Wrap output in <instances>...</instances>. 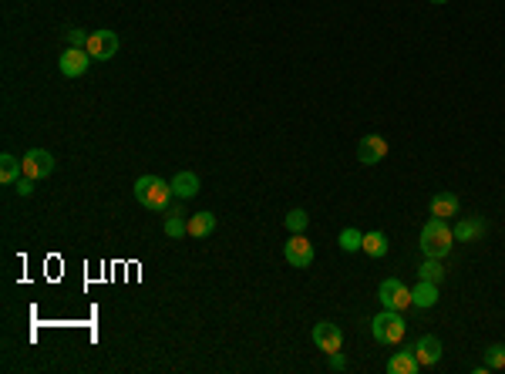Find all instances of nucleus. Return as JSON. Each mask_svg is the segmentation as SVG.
Listing matches in <instances>:
<instances>
[{
  "instance_id": "39448f33",
  "label": "nucleus",
  "mask_w": 505,
  "mask_h": 374,
  "mask_svg": "<svg viewBox=\"0 0 505 374\" xmlns=\"http://www.w3.org/2000/svg\"><path fill=\"white\" fill-rule=\"evenodd\" d=\"M85 51H88L94 61H112V58L118 54V34H115V31H108V27L94 31V34H88Z\"/></svg>"
},
{
  "instance_id": "6ab92c4d",
  "label": "nucleus",
  "mask_w": 505,
  "mask_h": 374,
  "mask_svg": "<svg viewBox=\"0 0 505 374\" xmlns=\"http://www.w3.org/2000/svg\"><path fill=\"white\" fill-rule=\"evenodd\" d=\"M172 193L179 196V199H192L199 193V176L195 172H179L175 179H172Z\"/></svg>"
},
{
  "instance_id": "0eeeda50",
  "label": "nucleus",
  "mask_w": 505,
  "mask_h": 374,
  "mask_svg": "<svg viewBox=\"0 0 505 374\" xmlns=\"http://www.w3.org/2000/svg\"><path fill=\"white\" fill-rule=\"evenodd\" d=\"M54 172V155L44 152V149H31V152L24 155V176L27 179H48Z\"/></svg>"
},
{
  "instance_id": "20e7f679",
  "label": "nucleus",
  "mask_w": 505,
  "mask_h": 374,
  "mask_svg": "<svg viewBox=\"0 0 505 374\" xmlns=\"http://www.w3.org/2000/svg\"><path fill=\"white\" fill-rule=\"evenodd\" d=\"M377 300L384 304V310H408L411 307V287H404L398 277H388L377 287Z\"/></svg>"
},
{
  "instance_id": "b1692460",
  "label": "nucleus",
  "mask_w": 505,
  "mask_h": 374,
  "mask_svg": "<svg viewBox=\"0 0 505 374\" xmlns=\"http://www.w3.org/2000/svg\"><path fill=\"white\" fill-rule=\"evenodd\" d=\"M283 223H286V230H290V233H303L307 226H310V216H307L303 209H290Z\"/></svg>"
},
{
  "instance_id": "4468645a",
  "label": "nucleus",
  "mask_w": 505,
  "mask_h": 374,
  "mask_svg": "<svg viewBox=\"0 0 505 374\" xmlns=\"http://www.w3.org/2000/svg\"><path fill=\"white\" fill-rule=\"evenodd\" d=\"M24 176V159H17V155L4 152L0 155V182H7V186H17V179Z\"/></svg>"
},
{
  "instance_id": "f03ea898",
  "label": "nucleus",
  "mask_w": 505,
  "mask_h": 374,
  "mask_svg": "<svg viewBox=\"0 0 505 374\" xmlns=\"http://www.w3.org/2000/svg\"><path fill=\"white\" fill-rule=\"evenodd\" d=\"M172 196H175L172 193V182L158 179V176H142V179L135 182V199L145 209H152V213H165Z\"/></svg>"
},
{
  "instance_id": "dca6fc26",
  "label": "nucleus",
  "mask_w": 505,
  "mask_h": 374,
  "mask_svg": "<svg viewBox=\"0 0 505 374\" xmlns=\"http://www.w3.org/2000/svg\"><path fill=\"white\" fill-rule=\"evenodd\" d=\"M431 216H438V220L458 216V196L455 193H435L431 196Z\"/></svg>"
},
{
  "instance_id": "bb28decb",
  "label": "nucleus",
  "mask_w": 505,
  "mask_h": 374,
  "mask_svg": "<svg viewBox=\"0 0 505 374\" xmlns=\"http://www.w3.org/2000/svg\"><path fill=\"white\" fill-rule=\"evenodd\" d=\"M17 193H21V196H31V193H34V179L21 176V179H17Z\"/></svg>"
},
{
  "instance_id": "ddd939ff",
  "label": "nucleus",
  "mask_w": 505,
  "mask_h": 374,
  "mask_svg": "<svg viewBox=\"0 0 505 374\" xmlns=\"http://www.w3.org/2000/svg\"><path fill=\"white\" fill-rule=\"evenodd\" d=\"M438 304V284H431V280H418V287H411V307H435Z\"/></svg>"
},
{
  "instance_id": "6e6552de",
  "label": "nucleus",
  "mask_w": 505,
  "mask_h": 374,
  "mask_svg": "<svg viewBox=\"0 0 505 374\" xmlns=\"http://www.w3.org/2000/svg\"><path fill=\"white\" fill-rule=\"evenodd\" d=\"M388 155V139L384 135H364L357 142V162L361 166H377Z\"/></svg>"
},
{
  "instance_id": "f3484780",
  "label": "nucleus",
  "mask_w": 505,
  "mask_h": 374,
  "mask_svg": "<svg viewBox=\"0 0 505 374\" xmlns=\"http://www.w3.org/2000/svg\"><path fill=\"white\" fill-rule=\"evenodd\" d=\"M361 250L367 253V257H374V260H381V257H388V236L381 230H371V233H364V243H361Z\"/></svg>"
},
{
  "instance_id": "412c9836",
  "label": "nucleus",
  "mask_w": 505,
  "mask_h": 374,
  "mask_svg": "<svg viewBox=\"0 0 505 374\" xmlns=\"http://www.w3.org/2000/svg\"><path fill=\"white\" fill-rule=\"evenodd\" d=\"M337 243H340V250H344V253H357V250H361V243H364V233L354 230V226H347V230H340Z\"/></svg>"
},
{
  "instance_id": "9b49d317",
  "label": "nucleus",
  "mask_w": 505,
  "mask_h": 374,
  "mask_svg": "<svg viewBox=\"0 0 505 374\" xmlns=\"http://www.w3.org/2000/svg\"><path fill=\"white\" fill-rule=\"evenodd\" d=\"M411 351H415V358H418L421 368H435V364L441 361V341L438 337H431V334H425L421 341H415Z\"/></svg>"
},
{
  "instance_id": "423d86ee",
  "label": "nucleus",
  "mask_w": 505,
  "mask_h": 374,
  "mask_svg": "<svg viewBox=\"0 0 505 374\" xmlns=\"http://www.w3.org/2000/svg\"><path fill=\"white\" fill-rule=\"evenodd\" d=\"M283 257H286V263H290V267L307 270V267L313 263V243L303 236V233H293V236L286 240V246H283Z\"/></svg>"
},
{
  "instance_id": "cd10ccee",
  "label": "nucleus",
  "mask_w": 505,
  "mask_h": 374,
  "mask_svg": "<svg viewBox=\"0 0 505 374\" xmlns=\"http://www.w3.org/2000/svg\"><path fill=\"white\" fill-rule=\"evenodd\" d=\"M431 4H448V0H431Z\"/></svg>"
},
{
  "instance_id": "a211bd4d",
  "label": "nucleus",
  "mask_w": 505,
  "mask_h": 374,
  "mask_svg": "<svg viewBox=\"0 0 505 374\" xmlns=\"http://www.w3.org/2000/svg\"><path fill=\"white\" fill-rule=\"evenodd\" d=\"M216 230V216H212V213H192V216H189V236H195V240H206L209 233Z\"/></svg>"
},
{
  "instance_id": "5701e85b",
  "label": "nucleus",
  "mask_w": 505,
  "mask_h": 374,
  "mask_svg": "<svg viewBox=\"0 0 505 374\" xmlns=\"http://www.w3.org/2000/svg\"><path fill=\"white\" fill-rule=\"evenodd\" d=\"M485 368L489 371H505V344H489L485 348Z\"/></svg>"
},
{
  "instance_id": "aec40b11",
  "label": "nucleus",
  "mask_w": 505,
  "mask_h": 374,
  "mask_svg": "<svg viewBox=\"0 0 505 374\" xmlns=\"http://www.w3.org/2000/svg\"><path fill=\"white\" fill-rule=\"evenodd\" d=\"M482 233H485V220H458V223H455V243L479 240Z\"/></svg>"
},
{
  "instance_id": "1a4fd4ad",
  "label": "nucleus",
  "mask_w": 505,
  "mask_h": 374,
  "mask_svg": "<svg viewBox=\"0 0 505 374\" xmlns=\"http://www.w3.org/2000/svg\"><path fill=\"white\" fill-rule=\"evenodd\" d=\"M310 337H313V344H317L320 351H327V354H334V351L344 348V334H340V327L330 324V321L317 324V327L310 331Z\"/></svg>"
},
{
  "instance_id": "2eb2a0df",
  "label": "nucleus",
  "mask_w": 505,
  "mask_h": 374,
  "mask_svg": "<svg viewBox=\"0 0 505 374\" xmlns=\"http://www.w3.org/2000/svg\"><path fill=\"white\" fill-rule=\"evenodd\" d=\"M388 371L391 374H418V371H421V364H418L415 351L404 348V351H398V354L388 361Z\"/></svg>"
},
{
  "instance_id": "f257e3e1",
  "label": "nucleus",
  "mask_w": 505,
  "mask_h": 374,
  "mask_svg": "<svg viewBox=\"0 0 505 374\" xmlns=\"http://www.w3.org/2000/svg\"><path fill=\"white\" fill-rule=\"evenodd\" d=\"M452 243H455V230L448 226V220H438L431 216L421 230V253L431 260H445L452 253Z\"/></svg>"
},
{
  "instance_id": "393cba45",
  "label": "nucleus",
  "mask_w": 505,
  "mask_h": 374,
  "mask_svg": "<svg viewBox=\"0 0 505 374\" xmlns=\"http://www.w3.org/2000/svg\"><path fill=\"white\" fill-rule=\"evenodd\" d=\"M65 41H67V48H85V44H88V34H85L81 27H67Z\"/></svg>"
},
{
  "instance_id": "4be33fe9",
  "label": "nucleus",
  "mask_w": 505,
  "mask_h": 374,
  "mask_svg": "<svg viewBox=\"0 0 505 374\" xmlns=\"http://www.w3.org/2000/svg\"><path fill=\"white\" fill-rule=\"evenodd\" d=\"M418 277H421V280H431V284H441V280H445V267H441V260L425 257V263L418 267Z\"/></svg>"
},
{
  "instance_id": "f8f14e48",
  "label": "nucleus",
  "mask_w": 505,
  "mask_h": 374,
  "mask_svg": "<svg viewBox=\"0 0 505 374\" xmlns=\"http://www.w3.org/2000/svg\"><path fill=\"white\" fill-rule=\"evenodd\" d=\"M165 226H162V233H165L168 240H182V236H189V220H185V213H182V206H168L165 209Z\"/></svg>"
},
{
  "instance_id": "9d476101",
  "label": "nucleus",
  "mask_w": 505,
  "mask_h": 374,
  "mask_svg": "<svg viewBox=\"0 0 505 374\" xmlns=\"http://www.w3.org/2000/svg\"><path fill=\"white\" fill-rule=\"evenodd\" d=\"M88 65H91V54L85 51V48H67V51L61 54V61H58V68H61L65 78H81L88 71Z\"/></svg>"
},
{
  "instance_id": "7ed1b4c3",
  "label": "nucleus",
  "mask_w": 505,
  "mask_h": 374,
  "mask_svg": "<svg viewBox=\"0 0 505 374\" xmlns=\"http://www.w3.org/2000/svg\"><path fill=\"white\" fill-rule=\"evenodd\" d=\"M404 331H408V324H404L401 310H384L371 321V334H374L377 344H401Z\"/></svg>"
},
{
  "instance_id": "a878e982",
  "label": "nucleus",
  "mask_w": 505,
  "mask_h": 374,
  "mask_svg": "<svg viewBox=\"0 0 505 374\" xmlns=\"http://www.w3.org/2000/svg\"><path fill=\"white\" fill-rule=\"evenodd\" d=\"M344 368H347V358H344L340 351H334V354H330V371H344Z\"/></svg>"
}]
</instances>
